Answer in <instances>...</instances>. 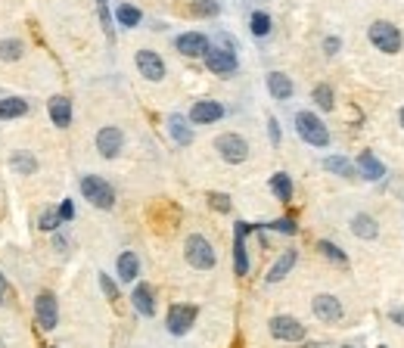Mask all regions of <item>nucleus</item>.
I'll return each mask as SVG.
<instances>
[{"instance_id":"obj_1","label":"nucleus","mask_w":404,"mask_h":348,"mask_svg":"<svg viewBox=\"0 0 404 348\" xmlns=\"http://www.w3.org/2000/svg\"><path fill=\"white\" fill-rule=\"evenodd\" d=\"M81 196L103 212H109L112 205H115V190H112L109 180L100 177V174H84L81 177Z\"/></svg>"},{"instance_id":"obj_2","label":"nucleus","mask_w":404,"mask_h":348,"mask_svg":"<svg viewBox=\"0 0 404 348\" xmlns=\"http://www.w3.org/2000/svg\"><path fill=\"white\" fill-rule=\"evenodd\" d=\"M184 258H187L190 267H196V271H211L215 267V249H211V243L202 237V233H190L187 243H184Z\"/></svg>"},{"instance_id":"obj_3","label":"nucleus","mask_w":404,"mask_h":348,"mask_svg":"<svg viewBox=\"0 0 404 348\" xmlns=\"http://www.w3.org/2000/svg\"><path fill=\"white\" fill-rule=\"evenodd\" d=\"M296 131H299V137L305 140V143L317 146V150L330 146V131H327V125H323L321 118L314 116V112H299V116H296Z\"/></svg>"},{"instance_id":"obj_4","label":"nucleus","mask_w":404,"mask_h":348,"mask_svg":"<svg viewBox=\"0 0 404 348\" xmlns=\"http://www.w3.org/2000/svg\"><path fill=\"white\" fill-rule=\"evenodd\" d=\"M215 150H218V156L230 165H240L249 159V143L240 134H221V137L215 140Z\"/></svg>"},{"instance_id":"obj_5","label":"nucleus","mask_w":404,"mask_h":348,"mask_svg":"<svg viewBox=\"0 0 404 348\" xmlns=\"http://www.w3.org/2000/svg\"><path fill=\"white\" fill-rule=\"evenodd\" d=\"M370 44L382 53H398L401 50V31L392 22H373L370 25Z\"/></svg>"},{"instance_id":"obj_6","label":"nucleus","mask_w":404,"mask_h":348,"mask_svg":"<svg viewBox=\"0 0 404 348\" xmlns=\"http://www.w3.org/2000/svg\"><path fill=\"white\" fill-rule=\"evenodd\" d=\"M202 59H205V65H209L211 75L227 78V75H234V72H236V53L227 50V47H209Z\"/></svg>"},{"instance_id":"obj_7","label":"nucleus","mask_w":404,"mask_h":348,"mask_svg":"<svg viewBox=\"0 0 404 348\" xmlns=\"http://www.w3.org/2000/svg\"><path fill=\"white\" fill-rule=\"evenodd\" d=\"M196 305H171L168 308V317H165V326H168L171 336H184L190 333V326L196 324Z\"/></svg>"},{"instance_id":"obj_8","label":"nucleus","mask_w":404,"mask_h":348,"mask_svg":"<svg viewBox=\"0 0 404 348\" xmlns=\"http://www.w3.org/2000/svg\"><path fill=\"white\" fill-rule=\"evenodd\" d=\"M270 336L280 339V342H302L305 339V324H299L289 314H277L270 317Z\"/></svg>"},{"instance_id":"obj_9","label":"nucleus","mask_w":404,"mask_h":348,"mask_svg":"<svg viewBox=\"0 0 404 348\" xmlns=\"http://www.w3.org/2000/svg\"><path fill=\"white\" fill-rule=\"evenodd\" d=\"M35 317H38V326L41 330H53V326L59 324V305H56V296L53 292H38V299H35Z\"/></svg>"},{"instance_id":"obj_10","label":"nucleus","mask_w":404,"mask_h":348,"mask_svg":"<svg viewBox=\"0 0 404 348\" xmlns=\"http://www.w3.org/2000/svg\"><path fill=\"white\" fill-rule=\"evenodd\" d=\"M249 230H252V224L236 221V227H234V271L240 274V277H246V274H249V255H246V237H249Z\"/></svg>"},{"instance_id":"obj_11","label":"nucleus","mask_w":404,"mask_h":348,"mask_svg":"<svg viewBox=\"0 0 404 348\" xmlns=\"http://www.w3.org/2000/svg\"><path fill=\"white\" fill-rule=\"evenodd\" d=\"M311 311H314V317L323 320V324H336V320H342V302L336 296H330V292H321V296H314V302H311Z\"/></svg>"},{"instance_id":"obj_12","label":"nucleus","mask_w":404,"mask_h":348,"mask_svg":"<svg viewBox=\"0 0 404 348\" xmlns=\"http://www.w3.org/2000/svg\"><path fill=\"white\" fill-rule=\"evenodd\" d=\"M134 63H137V69H140V75L147 78V81H162L165 78V63L156 50H137Z\"/></svg>"},{"instance_id":"obj_13","label":"nucleus","mask_w":404,"mask_h":348,"mask_svg":"<svg viewBox=\"0 0 404 348\" xmlns=\"http://www.w3.org/2000/svg\"><path fill=\"white\" fill-rule=\"evenodd\" d=\"M122 146H124V134L122 128H100L97 131V150H100V156L103 159H115L118 152H122Z\"/></svg>"},{"instance_id":"obj_14","label":"nucleus","mask_w":404,"mask_h":348,"mask_svg":"<svg viewBox=\"0 0 404 348\" xmlns=\"http://www.w3.org/2000/svg\"><path fill=\"white\" fill-rule=\"evenodd\" d=\"M224 116V106L215 100H196L190 109V125H215Z\"/></svg>"},{"instance_id":"obj_15","label":"nucleus","mask_w":404,"mask_h":348,"mask_svg":"<svg viewBox=\"0 0 404 348\" xmlns=\"http://www.w3.org/2000/svg\"><path fill=\"white\" fill-rule=\"evenodd\" d=\"M177 53H184V56H205V50H209V38L202 35V31H187V35H181L175 41Z\"/></svg>"},{"instance_id":"obj_16","label":"nucleus","mask_w":404,"mask_h":348,"mask_svg":"<svg viewBox=\"0 0 404 348\" xmlns=\"http://www.w3.org/2000/svg\"><path fill=\"white\" fill-rule=\"evenodd\" d=\"M131 305H134L137 314L152 317V314H156V292H152V286L150 283H137L134 292H131Z\"/></svg>"},{"instance_id":"obj_17","label":"nucleus","mask_w":404,"mask_h":348,"mask_svg":"<svg viewBox=\"0 0 404 348\" xmlns=\"http://www.w3.org/2000/svg\"><path fill=\"white\" fill-rule=\"evenodd\" d=\"M47 112H50V122L56 128H69L72 125V100L69 97H53L47 103Z\"/></svg>"},{"instance_id":"obj_18","label":"nucleus","mask_w":404,"mask_h":348,"mask_svg":"<svg viewBox=\"0 0 404 348\" xmlns=\"http://www.w3.org/2000/svg\"><path fill=\"white\" fill-rule=\"evenodd\" d=\"M168 134H171V140H175L177 146H190V143H193V128H190V118L177 116V112L168 118Z\"/></svg>"},{"instance_id":"obj_19","label":"nucleus","mask_w":404,"mask_h":348,"mask_svg":"<svg viewBox=\"0 0 404 348\" xmlns=\"http://www.w3.org/2000/svg\"><path fill=\"white\" fill-rule=\"evenodd\" d=\"M357 171H361L364 180H382L386 177V165H382L373 152H361V156H357Z\"/></svg>"},{"instance_id":"obj_20","label":"nucleus","mask_w":404,"mask_h":348,"mask_svg":"<svg viewBox=\"0 0 404 348\" xmlns=\"http://www.w3.org/2000/svg\"><path fill=\"white\" fill-rule=\"evenodd\" d=\"M296 258H299V252H296V249H286V252H283V255L274 261V267L268 271V283H280V280L296 267Z\"/></svg>"},{"instance_id":"obj_21","label":"nucleus","mask_w":404,"mask_h":348,"mask_svg":"<svg viewBox=\"0 0 404 348\" xmlns=\"http://www.w3.org/2000/svg\"><path fill=\"white\" fill-rule=\"evenodd\" d=\"M137 274H140V258H137V252H122V255H118V280H122V283H134Z\"/></svg>"},{"instance_id":"obj_22","label":"nucleus","mask_w":404,"mask_h":348,"mask_svg":"<svg viewBox=\"0 0 404 348\" xmlns=\"http://www.w3.org/2000/svg\"><path fill=\"white\" fill-rule=\"evenodd\" d=\"M268 90L274 100H289L293 97V81H289V75H283V72H270L268 75Z\"/></svg>"},{"instance_id":"obj_23","label":"nucleus","mask_w":404,"mask_h":348,"mask_svg":"<svg viewBox=\"0 0 404 348\" xmlns=\"http://www.w3.org/2000/svg\"><path fill=\"white\" fill-rule=\"evenodd\" d=\"M270 193H274L280 203H289V199H293V177H289L286 171L270 174Z\"/></svg>"},{"instance_id":"obj_24","label":"nucleus","mask_w":404,"mask_h":348,"mask_svg":"<svg viewBox=\"0 0 404 348\" xmlns=\"http://www.w3.org/2000/svg\"><path fill=\"white\" fill-rule=\"evenodd\" d=\"M25 112H29V100H22V97H6V100H0V118H22Z\"/></svg>"},{"instance_id":"obj_25","label":"nucleus","mask_w":404,"mask_h":348,"mask_svg":"<svg viewBox=\"0 0 404 348\" xmlns=\"http://www.w3.org/2000/svg\"><path fill=\"white\" fill-rule=\"evenodd\" d=\"M10 168L16 174H35L38 171V159L31 156L29 150H19V152H13V156H10Z\"/></svg>"},{"instance_id":"obj_26","label":"nucleus","mask_w":404,"mask_h":348,"mask_svg":"<svg viewBox=\"0 0 404 348\" xmlns=\"http://www.w3.org/2000/svg\"><path fill=\"white\" fill-rule=\"evenodd\" d=\"M352 233L361 239H373L376 233H380V227H376V221L370 215H355L352 218Z\"/></svg>"},{"instance_id":"obj_27","label":"nucleus","mask_w":404,"mask_h":348,"mask_svg":"<svg viewBox=\"0 0 404 348\" xmlns=\"http://www.w3.org/2000/svg\"><path fill=\"white\" fill-rule=\"evenodd\" d=\"M323 168L330 174H339V177H355V165L346 156H327L323 159Z\"/></svg>"},{"instance_id":"obj_28","label":"nucleus","mask_w":404,"mask_h":348,"mask_svg":"<svg viewBox=\"0 0 404 348\" xmlns=\"http://www.w3.org/2000/svg\"><path fill=\"white\" fill-rule=\"evenodd\" d=\"M115 19H118V25H124V29H137L140 19H143V13L137 10V6H131V3H118Z\"/></svg>"},{"instance_id":"obj_29","label":"nucleus","mask_w":404,"mask_h":348,"mask_svg":"<svg viewBox=\"0 0 404 348\" xmlns=\"http://www.w3.org/2000/svg\"><path fill=\"white\" fill-rule=\"evenodd\" d=\"M22 53H25V44L16 41V38L0 41V63H16V59H22Z\"/></svg>"},{"instance_id":"obj_30","label":"nucleus","mask_w":404,"mask_h":348,"mask_svg":"<svg viewBox=\"0 0 404 348\" xmlns=\"http://www.w3.org/2000/svg\"><path fill=\"white\" fill-rule=\"evenodd\" d=\"M311 100H314V103L321 106L323 112H330V109L336 106V103H333V87H330V84H317L314 93H311Z\"/></svg>"},{"instance_id":"obj_31","label":"nucleus","mask_w":404,"mask_h":348,"mask_svg":"<svg viewBox=\"0 0 404 348\" xmlns=\"http://www.w3.org/2000/svg\"><path fill=\"white\" fill-rule=\"evenodd\" d=\"M317 249H321L330 261H336V264H342V267L348 264V255H346V252H342L336 243H330V239H321V243H317Z\"/></svg>"},{"instance_id":"obj_32","label":"nucleus","mask_w":404,"mask_h":348,"mask_svg":"<svg viewBox=\"0 0 404 348\" xmlns=\"http://www.w3.org/2000/svg\"><path fill=\"white\" fill-rule=\"evenodd\" d=\"M249 29H252V35L255 38H264V35H270V16L268 13H252V19H249Z\"/></svg>"},{"instance_id":"obj_33","label":"nucleus","mask_w":404,"mask_h":348,"mask_svg":"<svg viewBox=\"0 0 404 348\" xmlns=\"http://www.w3.org/2000/svg\"><path fill=\"white\" fill-rule=\"evenodd\" d=\"M59 224H63V218H59L56 209H41V215H38V227H41V230L53 233Z\"/></svg>"},{"instance_id":"obj_34","label":"nucleus","mask_w":404,"mask_h":348,"mask_svg":"<svg viewBox=\"0 0 404 348\" xmlns=\"http://www.w3.org/2000/svg\"><path fill=\"white\" fill-rule=\"evenodd\" d=\"M268 227H270V230H277V233H289V237L299 230V224H296L293 218H277V221H270Z\"/></svg>"},{"instance_id":"obj_35","label":"nucleus","mask_w":404,"mask_h":348,"mask_svg":"<svg viewBox=\"0 0 404 348\" xmlns=\"http://www.w3.org/2000/svg\"><path fill=\"white\" fill-rule=\"evenodd\" d=\"M209 203L218 212H230V196H224V193H209Z\"/></svg>"},{"instance_id":"obj_36","label":"nucleus","mask_w":404,"mask_h":348,"mask_svg":"<svg viewBox=\"0 0 404 348\" xmlns=\"http://www.w3.org/2000/svg\"><path fill=\"white\" fill-rule=\"evenodd\" d=\"M100 286H103L106 299H112V302H115V299H118V286L109 280V274H100Z\"/></svg>"},{"instance_id":"obj_37","label":"nucleus","mask_w":404,"mask_h":348,"mask_svg":"<svg viewBox=\"0 0 404 348\" xmlns=\"http://www.w3.org/2000/svg\"><path fill=\"white\" fill-rule=\"evenodd\" d=\"M193 13H200V16H215L218 3H211V0H200V3L193 6Z\"/></svg>"},{"instance_id":"obj_38","label":"nucleus","mask_w":404,"mask_h":348,"mask_svg":"<svg viewBox=\"0 0 404 348\" xmlns=\"http://www.w3.org/2000/svg\"><path fill=\"white\" fill-rule=\"evenodd\" d=\"M59 218H63V221H72V218H75V205H72V199H63V205H59Z\"/></svg>"},{"instance_id":"obj_39","label":"nucleus","mask_w":404,"mask_h":348,"mask_svg":"<svg viewBox=\"0 0 404 348\" xmlns=\"http://www.w3.org/2000/svg\"><path fill=\"white\" fill-rule=\"evenodd\" d=\"M339 47H342L339 38H327V41H323V50H327V56H336V53H339Z\"/></svg>"},{"instance_id":"obj_40","label":"nucleus","mask_w":404,"mask_h":348,"mask_svg":"<svg viewBox=\"0 0 404 348\" xmlns=\"http://www.w3.org/2000/svg\"><path fill=\"white\" fill-rule=\"evenodd\" d=\"M268 134H270L274 143H280V125H277V118H270V122H268Z\"/></svg>"},{"instance_id":"obj_41","label":"nucleus","mask_w":404,"mask_h":348,"mask_svg":"<svg viewBox=\"0 0 404 348\" xmlns=\"http://www.w3.org/2000/svg\"><path fill=\"white\" fill-rule=\"evenodd\" d=\"M392 320H395V324H401V326H404V308H395V311H392Z\"/></svg>"},{"instance_id":"obj_42","label":"nucleus","mask_w":404,"mask_h":348,"mask_svg":"<svg viewBox=\"0 0 404 348\" xmlns=\"http://www.w3.org/2000/svg\"><path fill=\"white\" fill-rule=\"evenodd\" d=\"M53 246H56L59 252H65V246H69V239H65V237H56V239H53Z\"/></svg>"},{"instance_id":"obj_43","label":"nucleus","mask_w":404,"mask_h":348,"mask_svg":"<svg viewBox=\"0 0 404 348\" xmlns=\"http://www.w3.org/2000/svg\"><path fill=\"white\" fill-rule=\"evenodd\" d=\"M398 122H401V128H404V109L398 112Z\"/></svg>"},{"instance_id":"obj_44","label":"nucleus","mask_w":404,"mask_h":348,"mask_svg":"<svg viewBox=\"0 0 404 348\" xmlns=\"http://www.w3.org/2000/svg\"><path fill=\"white\" fill-rule=\"evenodd\" d=\"M3 290H6V286H3V283H0V302H3Z\"/></svg>"},{"instance_id":"obj_45","label":"nucleus","mask_w":404,"mask_h":348,"mask_svg":"<svg viewBox=\"0 0 404 348\" xmlns=\"http://www.w3.org/2000/svg\"><path fill=\"white\" fill-rule=\"evenodd\" d=\"M308 348H323V345H317V342H311V345H308Z\"/></svg>"},{"instance_id":"obj_46","label":"nucleus","mask_w":404,"mask_h":348,"mask_svg":"<svg viewBox=\"0 0 404 348\" xmlns=\"http://www.w3.org/2000/svg\"><path fill=\"white\" fill-rule=\"evenodd\" d=\"M0 283H3V286H6V280H3V274H0Z\"/></svg>"},{"instance_id":"obj_47","label":"nucleus","mask_w":404,"mask_h":348,"mask_svg":"<svg viewBox=\"0 0 404 348\" xmlns=\"http://www.w3.org/2000/svg\"><path fill=\"white\" fill-rule=\"evenodd\" d=\"M380 348H386V345H380Z\"/></svg>"}]
</instances>
